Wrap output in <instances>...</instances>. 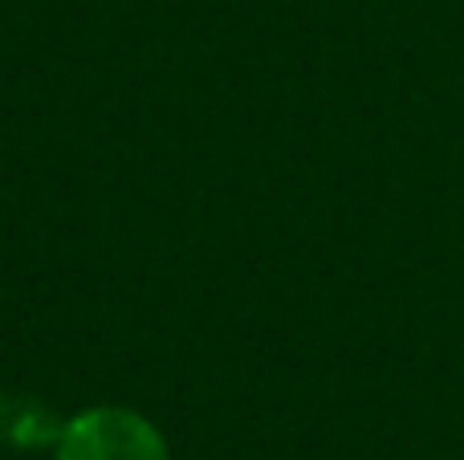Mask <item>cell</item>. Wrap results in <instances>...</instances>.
<instances>
[{"instance_id":"obj_1","label":"cell","mask_w":464,"mask_h":460,"mask_svg":"<svg viewBox=\"0 0 464 460\" xmlns=\"http://www.w3.org/2000/svg\"><path fill=\"white\" fill-rule=\"evenodd\" d=\"M57 460H168V445L139 412L94 407L62 428Z\"/></svg>"}]
</instances>
